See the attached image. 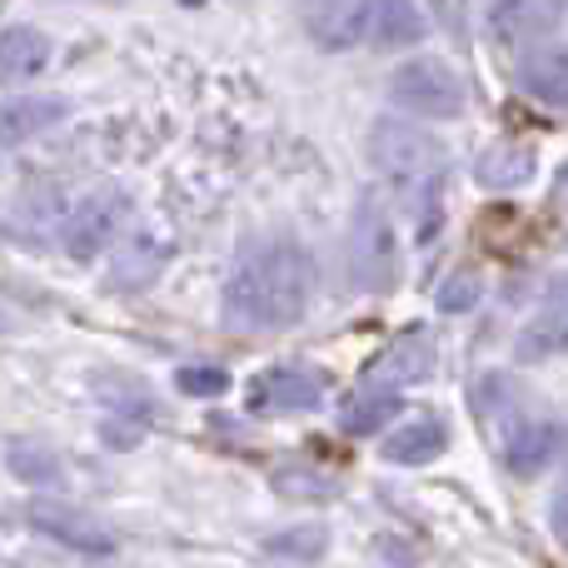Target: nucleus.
Listing matches in <instances>:
<instances>
[{
  "label": "nucleus",
  "mask_w": 568,
  "mask_h": 568,
  "mask_svg": "<svg viewBox=\"0 0 568 568\" xmlns=\"http://www.w3.org/2000/svg\"><path fill=\"white\" fill-rule=\"evenodd\" d=\"M50 36L36 26H10L0 30V90H16L30 85L40 70L50 65Z\"/></svg>",
  "instance_id": "obj_10"
},
{
  "label": "nucleus",
  "mask_w": 568,
  "mask_h": 568,
  "mask_svg": "<svg viewBox=\"0 0 568 568\" xmlns=\"http://www.w3.org/2000/svg\"><path fill=\"white\" fill-rule=\"evenodd\" d=\"M310 300H314L310 250L275 240V245H255L235 260L225 294H220V314L240 334H265V329H290L294 320H304Z\"/></svg>",
  "instance_id": "obj_1"
},
{
  "label": "nucleus",
  "mask_w": 568,
  "mask_h": 568,
  "mask_svg": "<svg viewBox=\"0 0 568 568\" xmlns=\"http://www.w3.org/2000/svg\"><path fill=\"white\" fill-rule=\"evenodd\" d=\"M519 90L539 105L568 110V45H544L519 65Z\"/></svg>",
  "instance_id": "obj_12"
},
{
  "label": "nucleus",
  "mask_w": 568,
  "mask_h": 568,
  "mask_svg": "<svg viewBox=\"0 0 568 568\" xmlns=\"http://www.w3.org/2000/svg\"><path fill=\"white\" fill-rule=\"evenodd\" d=\"M568 16V0H489V36L504 50L534 45V40L554 36Z\"/></svg>",
  "instance_id": "obj_7"
},
{
  "label": "nucleus",
  "mask_w": 568,
  "mask_h": 568,
  "mask_svg": "<svg viewBox=\"0 0 568 568\" xmlns=\"http://www.w3.org/2000/svg\"><path fill=\"white\" fill-rule=\"evenodd\" d=\"M564 444V429L559 424H544V419H524L509 429V439H504V464H509L514 474H539L544 464L559 454Z\"/></svg>",
  "instance_id": "obj_13"
},
{
  "label": "nucleus",
  "mask_w": 568,
  "mask_h": 568,
  "mask_svg": "<svg viewBox=\"0 0 568 568\" xmlns=\"http://www.w3.org/2000/svg\"><path fill=\"white\" fill-rule=\"evenodd\" d=\"M399 409H404L399 389H389V384H374V389L354 394V399L339 409V429L354 434V439H364V434H379Z\"/></svg>",
  "instance_id": "obj_16"
},
{
  "label": "nucleus",
  "mask_w": 568,
  "mask_h": 568,
  "mask_svg": "<svg viewBox=\"0 0 568 568\" xmlns=\"http://www.w3.org/2000/svg\"><path fill=\"white\" fill-rule=\"evenodd\" d=\"M260 549L270 554V559H300V564H314L324 549H329V534L320 529V524H300V529H280L270 534Z\"/></svg>",
  "instance_id": "obj_19"
},
{
  "label": "nucleus",
  "mask_w": 568,
  "mask_h": 568,
  "mask_svg": "<svg viewBox=\"0 0 568 568\" xmlns=\"http://www.w3.org/2000/svg\"><path fill=\"white\" fill-rule=\"evenodd\" d=\"M324 399L320 374L300 369V364H280V369L260 374L250 384V409L255 414H304Z\"/></svg>",
  "instance_id": "obj_9"
},
{
  "label": "nucleus",
  "mask_w": 568,
  "mask_h": 568,
  "mask_svg": "<svg viewBox=\"0 0 568 568\" xmlns=\"http://www.w3.org/2000/svg\"><path fill=\"white\" fill-rule=\"evenodd\" d=\"M180 394H195V399H215V394L230 389V374L220 369V364H185V369L175 374Z\"/></svg>",
  "instance_id": "obj_20"
},
{
  "label": "nucleus",
  "mask_w": 568,
  "mask_h": 568,
  "mask_svg": "<svg viewBox=\"0 0 568 568\" xmlns=\"http://www.w3.org/2000/svg\"><path fill=\"white\" fill-rule=\"evenodd\" d=\"M65 120V100L55 95H10L0 100V145H26Z\"/></svg>",
  "instance_id": "obj_11"
},
{
  "label": "nucleus",
  "mask_w": 568,
  "mask_h": 568,
  "mask_svg": "<svg viewBox=\"0 0 568 568\" xmlns=\"http://www.w3.org/2000/svg\"><path fill=\"white\" fill-rule=\"evenodd\" d=\"M479 294H484V280L474 275V270H454V275L444 280V290H439V310L444 314H464V310L479 304Z\"/></svg>",
  "instance_id": "obj_21"
},
{
  "label": "nucleus",
  "mask_w": 568,
  "mask_h": 568,
  "mask_svg": "<svg viewBox=\"0 0 568 568\" xmlns=\"http://www.w3.org/2000/svg\"><path fill=\"white\" fill-rule=\"evenodd\" d=\"M444 449H449V429H444V419H414V424H404V429H394L389 439H384V459L404 464V469H414V464H434Z\"/></svg>",
  "instance_id": "obj_14"
},
{
  "label": "nucleus",
  "mask_w": 568,
  "mask_h": 568,
  "mask_svg": "<svg viewBox=\"0 0 568 568\" xmlns=\"http://www.w3.org/2000/svg\"><path fill=\"white\" fill-rule=\"evenodd\" d=\"M559 200H568V165H564V175H559Z\"/></svg>",
  "instance_id": "obj_23"
},
{
  "label": "nucleus",
  "mask_w": 568,
  "mask_h": 568,
  "mask_svg": "<svg viewBox=\"0 0 568 568\" xmlns=\"http://www.w3.org/2000/svg\"><path fill=\"white\" fill-rule=\"evenodd\" d=\"M349 275L364 294H384L399 280V235L394 220L384 215L374 200H364L354 210V230H349Z\"/></svg>",
  "instance_id": "obj_5"
},
{
  "label": "nucleus",
  "mask_w": 568,
  "mask_h": 568,
  "mask_svg": "<svg viewBox=\"0 0 568 568\" xmlns=\"http://www.w3.org/2000/svg\"><path fill=\"white\" fill-rule=\"evenodd\" d=\"M369 160L379 165V175L389 180L399 195L439 185L444 170V140L434 130H419V120H374L369 125Z\"/></svg>",
  "instance_id": "obj_2"
},
{
  "label": "nucleus",
  "mask_w": 568,
  "mask_h": 568,
  "mask_svg": "<svg viewBox=\"0 0 568 568\" xmlns=\"http://www.w3.org/2000/svg\"><path fill=\"white\" fill-rule=\"evenodd\" d=\"M389 100L409 110L414 120H454L464 110V80L449 60L439 55H414L389 75Z\"/></svg>",
  "instance_id": "obj_4"
},
{
  "label": "nucleus",
  "mask_w": 568,
  "mask_h": 568,
  "mask_svg": "<svg viewBox=\"0 0 568 568\" xmlns=\"http://www.w3.org/2000/svg\"><path fill=\"white\" fill-rule=\"evenodd\" d=\"M26 519H30V529L36 534H45V539H55V544H65V549H75V554H115V539H110L105 529H100L90 514H80V509H70V504H50V499H36L26 509Z\"/></svg>",
  "instance_id": "obj_8"
},
{
  "label": "nucleus",
  "mask_w": 568,
  "mask_h": 568,
  "mask_svg": "<svg viewBox=\"0 0 568 568\" xmlns=\"http://www.w3.org/2000/svg\"><path fill=\"white\" fill-rule=\"evenodd\" d=\"M514 354H519V359H554V354H568V310L564 304L544 300V310L534 314L519 329V339H514Z\"/></svg>",
  "instance_id": "obj_15"
},
{
  "label": "nucleus",
  "mask_w": 568,
  "mask_h": 568,
  "mask_svg": "<svg viewBox=\"0 0 568 568\" xmlns=\"http://www.w3.org/2000/svg\"><path fill=\"white\" fill-rule=\"evenodd\" d=\"M334 50L369 45V50H409L429 36V20L414 0H354L334 30H320Z\"/></svg>",
  "instance_id": "obj_3"
},
{
  "label": "nucleus",
  "mask_w": 568,
  "mask_h": 568,
  "mask_svg": "<svg viewBox=\"0 0 568 568\" xmlns=\"http://www.w3.org/2000/svg\"><path fill=\"white\" fill-rule=\"evenodd\" d=\"M6 469L16 474L20 484H36V489H50V484L65 479V469H60L55 454L36 449V444H10V449H6Z\"/></svg>",
  "instance_id": "obj_18"
},
{
  "label": "nucleus",
  "mask_w": 568,
  "mask_h": 568,
  "mask_svg": "<svg viewBox=\"0 0 568 568\" xmlns=\"http://www.w3.org/2000/svg\"><path fill=\"white\" fill-rule=\"evenodd\" d=\"M125 215H130L125 190H115V185L90 190V195L65 215V225H60V250H65L70 260H95L100 250L115 240V230L125 225Z\"/></svg>",
  "instance_id": "obj_6"
},
{
  "label": "nucleus",
  "mask_w": 568,
  "mask_h": 568,
  "mask_svg": "<svg viewBox=\"0 0 568 568\" xmlns=\"http://www.w3.org/2000/svg\"><path fill=\"white\" fill-rule=\"evenodd\" d=\"M549 304H564V310H568V275L549 280Z\"/></svg>",
  "instance_id": "obj_22"
},
{
  "label": "nucleus",
  "mask_w": 568,
  "mask_h": 568,
  "mask_svg": "<svg viewBox=\"0 0 568 568\" xmlns=\"http://www.w3.org/2000/svg\"><path fill=\"white\" fill-rule=\"evenodd\" d=\"M539 160H534L529 145H494L479 155V185L484 190H514V185H529Z\"/></svg>",
  "instance_id": "obj_17"
}]
</instances>
